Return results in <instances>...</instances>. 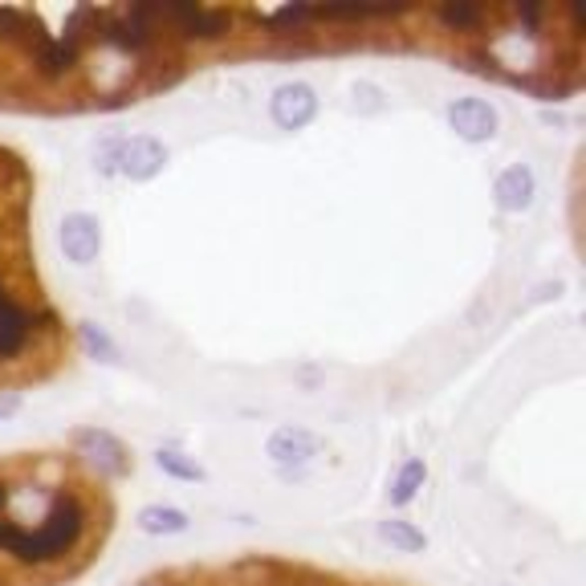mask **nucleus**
Segmentation results:
<instances>
[{
    "instance_id": "obj_1",
    "label": "nucleus",
    "mask_w": 586,
    "mask_h": 586,
    "mask_svg": "<svg viewBox=\"0 0 586 586\" xmlns=\"http://www.w3.org/2000/svg\"><path fill=\"white\" fill-rule=\"evenodd\" d=\"M90 526V509L87 501L61 489L49 497L45 514L25 526V521H13V517H0V550L9 558H16L21 566H54L61 558H70L82 538H87Z\"/></svg>"
},
{
    "instance_id": "obj_2",
    "label": "nucleus",
    "mask_w": 586,
    "mask_h": 586,
    "mask_svg": "<svg viewBox=\"0 0 586 586\" xmlns=\"http://www.w3.org/2000/svg\"><path fill=\"white\" fill-rule=\"evenodd\" d=\"M102 45H111L127 58H151L163 49V21H159V4H139V9H111L99 13V30H94Z\"/></svg>"
},
{
    "instance_id": "obj_3",
    "label": "nucleus",
    "mask_w": 586,
    "mask_h": 586,
    "mask_svg": "<svg viewBox=\"0 0 586 586\" xmlns=\"http://www.w3.org/2000/svg\"><path fill=\"white\" fill-rule=\"evenodd\" d=\"M102 172H118L127 180H156L168 163V147L159 143L156 135H130V139H115L102 147Z\"/></svg>"
},
{
    "instance_id": "obj_4",
    "label": "nucleus",
    "mask_w": 586,
    "mask_h": 586,
    "mask_svg": "<svg viewBox=\"0 0 586 586\" xmlns=\"http://www.w3.org/2000/svg\"><path fill=\"white\" fill-rule=\"evenodd\" d=\"M163 33L184 37V42H220L232 33V13L225 9H204V4H159Z\"/></svg>"
},
{
    "instance_id": "obj_5",
    "label": "nucleus",
    "mask_w": 586,
    "mask_h": 586,
    "mask_svg": "<svg viewBox=\"0 0 586 586\" xmlns=\"http://www.w3.org/2000/svg\"><path fill=\"white\" fill-rule=\"evenodd\" d=\"M87 54V37L82 33H66V37H42V45L33 49V73L42 82H61L82 66Z\"/></svg>"
},
{
    "instance_id": "obj_6",
    "label": "nucleus",
    "mask_w": 586,
    "mask_h": 586,
    "mask_svg": "<svg viewBox=\"0 0 586 586\" xmlns=\"http://www.w3.org/2000/svg\"><path fill=\"white\" fill-rule=\"evenodd\" d=\"M73 448H78V457L87 460L90 469L99 472V476H127L130 472V457L123 440L111 436V432L102 428H82L73 436Z\"/></svg>"
},
{
    "instance_id": "obj_7",
    "label": "nucleus",
    "mask_w": 586,
    "mask_h": 586,
    "mask_svg": "<svg viewBox=\"0 0 586 586\" xmlns=\"http://www.w3.org/2000/svg\"><path fill=\"white\" fill-rule=\"evenodd\" d=\"M269 115L281 130L310 127L318 115V90L310 82H281L269 99Z\"/></svg>"
},
{
    "instance_id": "obj_8",
    "label": "nucleus",
    "mask_w": 586,
    "mask_h": 586,
    "mask_svg": "<svg viewBox=\"0 0 586 586\" xmlns=\"http://www.w3.org/2000/svg\"><path fill=\"white\" fill-rule=\"evenodd\" d=\"M61 253L73 265H94L102 253V225L99 216L90 212H70L61 220Z\"/></svg>"
},
{
    "instance_id": "obj_9",
    "label": "nucleus",
    "mask_w": 586,
    "mask_h": 586,
    "mask_svg": "<svg viewBox=\"0 0 586 586\" xmlns=\"http://www.w3.org/2000/svg\"><path fill=\"white\" fill-rule=\"evenodd\" d=\"M448 127L457 130L464 143H489L497 135V111L485 99H457L448 106Z\"/></svg>"
},
{
    "instance_id": "obj_10",
    "label": "nucleus",
    "mask_w": 586,
    "mask_h": 586,
    "mask_svg": "<svg viewBox=\"0 0 586 586\" xmlns=\"http://www.w3.org/2000/svg\"><path fill=\"white\" fill-rule=\"evenodd\" d=\"M265 452H269L273 464H281V469H301V464H310L318 457V436L310 428H298V424H286V428H277L265 444Z\"/></svg>"
},
{
    "instance_id": "obj_11",
    "label": "nucleus",
    "mask_w": 586,
    "mask_h": 586,
    "mask_svg": "<svg viewBox=\"0 0 586 586\" xmlns=\"http://www.w3.org/2000/svg\"><path fill=\"white\" fill-rule=\"evenodd\" d=\"M33 334H37V314L30 306L13 301L9 310H0V363H13L16 355H25Z\"/></svg>"
},
{
    "instance_id": "obj_12",
    "label": "nucleus",
    "mask_w": 586,
    "mask_h": 586,
    "mask_svg": "<svg viewBox=\"0 0 586 586\" xmlns=\"http://www.w3.org/2000/svg\"><path fill=\"white\" fill-rule=\"evenodd\" d=\"M533 192H538V180L529 172L526 163H514V168H505L497 175V184H493V196L505 212H526L529 204H533Z\"/></svg>"
},
{
    "instance_id": "obj_13",
    "label": "nucleus",
    "mask_w": 586,
    "mask_h": 586,
    "mask_svg": "<svg viewBox=\"0 0 586 586\" xmlns=\"http://www.w3.org/2000/svg\"><path fill=\"white\" fill-rule=\"evenodd\" d=\"M135 521L151 538H175V533H187V526H192L184 509H175V505H143Z\"/></svg>"
},
{
    "instance_id": "obj_14",
    "label": "nucleus",
    "mask_w": 586,
    "mask_h": 586,
    "mask_svg": "<svg viewBox=\"0 0 586 586\" xmlns=\"http://www.w3.org/2000/svg\"><path fill=\"white\" fill-rule=\"evenodd\" d=\"M436 21L448 33H481L493 21V13L485 4H457V9H436Z\"/></svg>"
},
{
    "instance_id": "obj_15",
    "label": "nucleus",
    "mask_w": 586,
    "mask_h": 586,
    "mask_svg": "<svg viewBox=\"0 0 586 586\" xmlns=\"http://www.w3.org/2000/svg\"><path fill=\"white\" fill-rule=\"evenodd\" d=\"M424 481H428V464L420 457H412L407 464H403L400 472H395V481H391V489H387V497H391V505H412L415 493L424 489Z\"/></svg>"
},
{
    "instance_id": "obj_16",
    "label": "nucleus",
    "mask_w": 586,
    "mask_h": 586,
    "mask_svg": "<svg viewBox=\"0 0 586 586\" xmlns=\"http://www.w3.org/2000/svg\"><path fill=\"white\" fill-rule=\"evenodd\" d=\"M379 538H383L387 545L403 550V554H420V550L428 545L424 529H415L412 521H403V517H387V521H379Z\"/></svg>"
},
{
    "instance_id": "obj_17",
    "label": "nucleus",
    "mask_w": 586,
    "mask_h": 586,
    "mask_svg": "<svg viewBox=\"0 0 586 586\" xmlns=\"http://www.w3.org/2000/svg\"><path fill=\"white\" fill-rule=\"evenodd\" d=\"M156 464L168 472V476H175V481H208V472H204L192 457H184L180 448H159Z\"/></svg>"
},
{
    "instance_id": "obj_18",
    "label": "nucleus",
    "mask_w": 586,
    "mask_h": 586,
    "mask_svg": "<svg viewBox=\"0 0 586 586\" xmlns=\"http://www.w3.org/2000/svg\"><path fill=\"white\" fill-rule=\"evenodd\" d=\"M82 338H87V346H90V355H102L106 363H115L118 358V351H115V343L102 334L99 326H90V322H82Z\"/></svg>"
},
{
    "instance_id": "obj_19",
    "label": "nucleus",
    "mask_w": 586,
    "mask_h": 586,
    "mask_svg": "<svg viewBox=\"0 0 586 586\" xmlns=\"http://www.w3.org/2000/svg\"><path fill=\"white\" fill-rule=\"evenodd\" d=\"M16 407H21V400H16V395H0V415H13Z\"/></svg>"
},
{
    "instance_id": "obj_20",
    "label": "nucleus",
    "mask_w": 586,
    "mask_h": 586,
    "mask_svg": "<svg viewBox=\"0 0 586 586\" xmlns=\"http://www.w3.org/2000/svg\"><path fill=\"white\" fill-rule=\"evenodd\" d=\"M9 497H13V493H9V485L0 481V517H4V509H9Z\"/></svg>"
}]
</instances>
